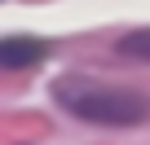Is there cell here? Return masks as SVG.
Returning a JSON list of instances; mask_svg holds the SVG:
<instances>
[{
  "label": "cell",
  "instance_id": "cell-3",
  "mask_svg": "<svg viewBox=\"0 0 150 145\" xmlns=\"http://www.w3.org/2000/svg\"><path fill=\"white\" fill-rule=\"evenodd\" d=\"M119 53H124V57H137V62H150V27L128 31V35L119 40Z\"/></svg>",
  "mask_w": 150,
  "mask_h": 145
},
{
  "label": "cell",
  "instance_id": "cell-2",
  "mask_svg": "<svg viewBox=\"0 0 150 145\" xmlns=\"http://www.w3.org/2000/svg\"><path fill=\"white\" fill-rule=\"evenodd\" d=\"M49 57V40L40 35H5L0 40V70H31Z\"/></svg>",
  "mask_w": 150,
  "mask_h": 145
},
{
  "label": "cell",
  "instance_id": "cell-1",
  "mask_svg": "<svg viewBox=\"0 0 150 145\" xmlns=\"http://www.w3.org/2000/svg\"><path fill=\"white\" fill-rule=\"evenodd\" d=\"M53 97L62 101V110H71L84 123H102V127H132L150 114V101L132 88H110L97 79H57Z\"/></svg>",
  "mask_w": 150,
  "mask_h": 145
}]
</instances>
